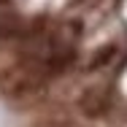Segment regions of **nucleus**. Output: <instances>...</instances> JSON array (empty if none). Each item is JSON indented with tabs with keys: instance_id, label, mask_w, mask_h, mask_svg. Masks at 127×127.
Wrapping results in <instances>:
<instances>
[{
	"instance_id": "39448f33",
	"label": "nucleus",
	"mask_w": 127,
	"mask_h": 127,
	"mask_svg": "<svg viewBox=\"0 0 127 127\" xmlns=\"http://www.w3.org/2000/svg\"><path fill=\"white\" fill-rule=\"evenodd\" d=\"M8 3H11V0H0V8H5V5H8Z\"/></svg>"
},
{
	"instance_id": "20e7f679",
	"label": "nucleus",
	"mask_w": 127,
	"mask_h": 127,
	"mask_svg": "<svg viewBox=\"0 0 127 127\" xmlns=\"http://www.w3.org/2000/svg\"><path fill=\"white\" fill-rule=\"evenodd\" d=\"M116 57H119V46H116V43H105V46H100V49L95 51V57L89 60L87 70H89V73H97L103 68H108Z\"/></svg>"
},
{
	"instance_id": "f257e3e1",
	"label": "nucleus",
	"mask_w": 127,
	"mask_h": 127,
	"mask_svg": "<svg viewBox=\"0 0 127 127\" xmlns=\"http://www.w3.org/2000/svg\"><path fill=\"white\" fill-rule=\"evenodd\" d=\"M46 87V81L41 76H32V73H25V70H16L14 65L5 68L0 73V92L5 97H27V95H35Z\"/></svg>"
},
{
	"instance_id": "f03ea898",
	"label": "nucleus",
	"mask_w": 127,
	"mask_h": 127,
	"mask_svg": "<svg viewBox=\"0 0 127 127\" xmlns=\"http://www.w3.org/2000/svg\"><path fill=\"white\" fill-rule=\"evenodd\" d=\"M78 108L87 119H100L111 111V95L108 92H100V89H87L78 100Z\"/></svg>"
},
{
	"instance_id": "7ed1b4c3",
	"label": "nucleus",
	"mask_w": 127,
	"mask_h": 127,
	"mask_svg": "<svg viewBox=\"0 0 127 127\" xmlns=\"http://www.w3.org/2000/svg\"><path fill=\"white\" fill-rule=\"evenodd\" d=\"M0 41H25L27 43V19L19 14H0Z\"/></svg>"
}]
</instances>
